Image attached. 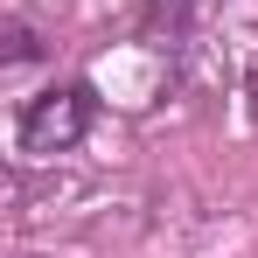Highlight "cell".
<instances>
[{"instance_id": "6da1fadb", "label": "cell", "mask_w": 258, "mask_h": 258, "mask_svg": "<svg viewBox=\"0 0 258 258\" xmlns=\"http://www.w3.org/2000/svg\"><path fill=\"white\" fill-rule=\"evenodd\" d=\"M98 112H105V105H98V84H91V77H63V84L21 98V112H14V147H21L28 161H56V154H70V147L91 140Z\"/></svg>"}, {"instance_id": "7a4b0ae2", "label": "cell", "mask_w": 258, "mask_h": 258, "mask_svg": "<svg viewBox=\"0 0 258 258\" xmlns=\"http://www.w3.org/2000/svg\"><path fill=\"white\" fill-rule=\"evenodd\" d=\"M188 21H196V7H188V0H147V7L133 14V35H140V42H154V49H181Z\"/></svg>"}, {"instance_id": "3957f363", "label": "cell", "mask_w": 258, "mask_h": 258, "mask_svg": "<svg viewBox=\"0 0 258 258\" xmlns=\"http://www.w3.org/2000/svg\"><path fill=\"white\" fill-rule=\"evenodd\" d=\"M0 63L7 70H28V63H42V35H35V21L28 14H7V28H0Z\"/></svg>"}, {"instance_id": "277c9868", "label": "cell", "mask_w": 258, "mask_h": 258, "mask_svg": "<svg viewBox=\"0 0 258 258\" xmlns=\"http://www.w3.org/2000/svg\"><path fill=\"white\" fill-rule=\"evenodd\" d=\"M244 112H251V126H258V63L244 70Z\"/></svg>"}]
</instances>
